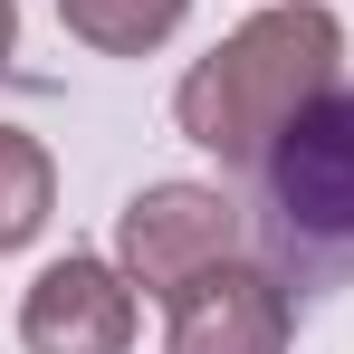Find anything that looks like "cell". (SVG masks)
<instances>
[{"label":"cell","mask_w":354,"mask_h":354,"mask_svg":"<svg viewBox=\"0 0 354 354\" xmlns=\"http://www.w3.org/2000/svg\"><path fill=\"white\" fill-rule=\"evenodd\" d=\"M335 58H345V29L316 0H278V10L239 19L230 39L182 77L173 115L201 153H221L230 173H259L288 144V124L316 96H335Z\"/></svg>","instance_id":"6da1fadb"},{"label":"cell","mask_w":354,"mask_h":354,"mask_svg":"<svg viewBox=\"0 0 354 354\" xmlns=\"http://www.w3.org/2000/svg\"><path fill=\"white\" fill-rule=\"evenodd\" d=\"M259 239L297 297L354 278V86L316 96L259 163Z\"/></svg>","instance_id":"7a4b0ae2"},{"label":"cell","mask_w":354,"mask_h":354,"mask_svg":"<svg viewBox=\"0 0 354 354\" xmlns=\"http://www.w3.org/2000/svg\"><path fill=\"white\" fill-rule=\"evenodd\" d=\"M115 259L144 297H182L201 268L239 259V211L211 192V182H153L134 192L115 221Z\"/></svg>","instance_id":"3957f363"},{"label":"cell","mask_w":354,"mask_h":354,"mask_svg":"<svg viewBox=\"0 0 354 354\" xmlns=\"http://www.w3.org/2000/svg\"><path fill=\"white\" fill-rule=\"evenodd\" d=\"M163 306H173L163 354H288V335H297V288L278 268H239V259L201 268Z\"/></svg>","instance_id":"277c9868"},{"label":"cell","mask_w":354,"mask_h":354,"mask_svg":"<svg viewBox=\"0 0 354 354\" xmlns=\"http://www.w3.org/2000/svg\"><path fill=\"white\" fill-rule=\"evenodd\" d=\"M29 354H124L134 345V278L106 259H58L19 306Z\"/></svg>","instance_id":"5b68a950"},{"label":"cell","mask_w":354,"mask_h":354,"mask_svg":"<svg viewBox=\"0 0 354 354\" xmlns=\"http://www.w3.org/2000/svg\"><path fill=\"white\" fill-rule=\"evenodd\" d=\"M182 10H192V0H58V19L86 39V48H106V58L163 48V39L182 29Z\"/></svg>","instance_id":"8992f818"},{"label":"cell","mask_w":354,"mask_h":354,"mask_svg":"<svg viewBox=\"0 0 354 354\" xmlns=\"http://www.w3.org/2000/svg\"><path fill=\"white\" fill-rule=\"evenodd\" d=\"M39 221H48V153L0 124V249L39 239Z\"/></svg>","instance_id":"52a82bcc"},{"label":"cell","mask_w":354,"mask_h":354,"mask_svg":"<svg viewBox=\"0 0 354 354\" xmlns=\"http://www.w3.org/2000/svg\"><path fill=\"white\" fill-rule=\"evenodd\" d=\"M0 67H10V0H0Z\"/></svg>","instance_id":"ba28073f"}]
</instances>
